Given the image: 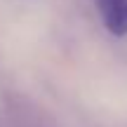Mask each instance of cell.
I'll list each match as a JSON object with an SVG mask.
<instances>
[{
    "label": "cell",
    "instance_id": "cell-1",
    "mask_svg": "<svg viewBox=\"0 0 127 127\" xmlns=\"http://www.w3.org/2000/svg\"><path fill=\"white\" fill-rule=\"evenodd\" d=\"M104 26L113 35H127V0H94Z\"/></svg>",
    "mask_w": 127,
    "mask_h": 127
}]
</instances>
